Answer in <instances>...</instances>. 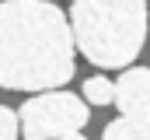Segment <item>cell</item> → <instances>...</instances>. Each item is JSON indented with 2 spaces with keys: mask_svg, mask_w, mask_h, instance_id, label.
I'll use <instances>...</instances> for the list:
<instances>
[{
  "mask_svg": "<svg viewBox=\"0 0 150 140\" xmlns=\"http://www.w3.org/2000/svg\"><path fill=\"white\" fill-rule=\"evenodd\" d=\"M70 28L87 63L126 70L147 42V0H74Z\"/></svg>",
  "mask_w": 150,
  "mask_h": 140,
  "instance_id": "obj_2",
  "label": "cell"
},
{
  "mask_svg": "<svg viewBox=\"0 0 150 140\" xmlns=\"http://www.w3.org/2000/svg\"><path fill=\"white\" fill-rule=\"evenodd\" d=\"M101 140H150V116H119L105 126Z\"/></svg>",
  "mask_w": 150,
  "mask_h": 140,
  "instance_id": "obj_5",
  "label": "cell"
},
{
  "mask_svg": "<svg viewBox=\"0 0 150 140\" xmlns=\"http://www.w3.org/2000/svg\"><path fill=\"white\" fill-rule=\"evenodd\" d=\"M84 98L91 105L115 102V81H108V77H87V81H84Z\"/></svg>",
  "mask_w": 150,
  "mask_h": 140,
  "instance_id": "obj_6",
  "label": "cell"
},
{
  "mask_svg": "<svg viewBox=\"0 0 150 140\" xmlns=\"http://www.w3.org/2000/svg\"><path fill=\"white\" fill-rule=\"evenodd\" d=\"M0 140H21V116L0 105Z\"/></svg>",
  "mask_w": 150,
  "mask_h": 140,
  "instance_id": "obj_7",
  "label": "cell"
},
{
  "mask_svg": "<svg viewBox=\"0 0 150 140\" xmlns=\"http://www.w3.org/2000/svg\"><path fill=\"white\" fill-rule=\"evenodd\" d=\"M74 28L49 0L0 4V88L56 91L74 77Z\"/></svg>",
  "mask_w": 150,
  "mask_h": 140,
  "instance_id": "obj_1",
  "label": "cell"
},
{
  "mask_svg": "<svg viewBox=\"0 0 150 140\" xmlns=\"http://www.w3.org/2000/svg\"><path fill=\"white\" fill-rule=\"evenodd\" d=\"M21 140H59L87 126V105L74 91H42L18 109Z\"/></svg>",
  "mask_w": 150,
  "mask_h": 140,
  "instance_id": "obj_3",
  "label": "cell"
},
{
  "mask_svg": "<svg viewBox=\"0 0 150 140\" xmlns=\"http://www.w3.org/2000/svg\"><path fill=\"white\" fill-rule=\"evenodd\" d=\"M115 105L122 116H150V67H126L115 81Z\"/></svg>",
  "mask_w": 150,
  "mask_h": 140,
  "instance_id": "obj_4",
  "label": "cell"
},
{
  "mask_svg": "<svg viewBox=\"0 0 150 140\" xmlns=\"http://www.w3.org/2000/svg\"><path fill=\"white\" fill-rule=\"evenodd\" d=\"M59 140H84L80 133H70V137H59Z\"/></svg>",
  "mask_w": 150,
  "mask_h": 140,
  "instance_id": "obj_8",
  "label": "cell"
}]
</instances>
